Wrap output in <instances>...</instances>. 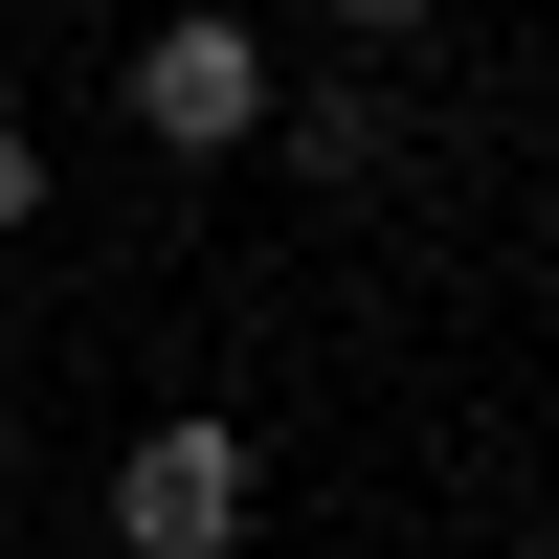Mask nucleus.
Instances as JSON below:
<instances>
[{"label": "nucleus", "mask_w": 559, "mask_h": 559, "mask_svg": "<svg viewBox=\"0 0 559 559\" xmlns=\"http://www.w3.org/2000/svg\"><path fill=\"white\" fill-rule=\"evenodd\" d=\"M0 224H45V134H0Z\"/></svg>", "instance_id": "obj_3"}, {"label": "nucleus", "mask_w": 559, "mask_h": 559, "mask_svg": "<svg viewBox=\"0 0 559 559\" xmlns=\"http://www.w3.org/2000/svg\"><path fill=\"white\" fill-rule=\"evenodd\" d=\"M134 134H157V157H247V134H269V45L247 23H134Z\"/></svg>", "instance_id": "obj_2"}, {"label": "nucleus", "mask_w": 559, "mask_h": 559, "mask_svg": "<svg viewBox=\"0 0 559 559\" xmlns=\"http://www.w3.org/2000/svg\"><path fill=\"white\" fill-rule=\"evenodd\" d=\"M112 559H247V426L224 403H157L112 448Z\"/></svg>", "instance_id": "obj_1"}]
</instances>
